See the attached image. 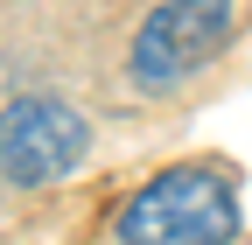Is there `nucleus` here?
I'll return each mask as SVG.
<instances>
[{
  "label": "nucleus",
  "mask_w": 252,
  "mask_h": 245,
  "mask_svg": "<svg viewBox=\"0 0 252 245\" xmlns=\"http://www.w3.org/2000/svg\"><path fill=\"white\" fill-rule=\"evenodd\" d=\"M112 238H126V245H224V238H238V196L217 168H168L119 210Z\"/></svg>",
  "instance_id": "1"
},
{
  "label": "nucleus",
  "mask_w": 252,
  "mask_h": 245,
  "mask_svg": "<svg viewBox=\"0 0 252 245\" xmlns=\"http://www.w3.org/2000/svg\"><path fill=\"white\" fill-rule=\"evenodd\" d=\"M238 0H161L140 35H133V84L140 91H175L182 77H196L231 35Z\"/></svg>",
  "instance_id": "2"
},
{
  "label": "nucleus",
  "mask_w": 252,
  "mask_h": 245,
  "mask_svg": "<svg viewBox=\"0 0 252 245\" xmlns=\"http://www.w3.org/2000/svg\"><path fill=\"white\" fill-rule=\"evenodd\" d=\"M84 119L63 105V98H14L0 112V175L21 182V189H49L84 161Z\"/></svg>",
  "instance_id": "3"
}]
</instances>
